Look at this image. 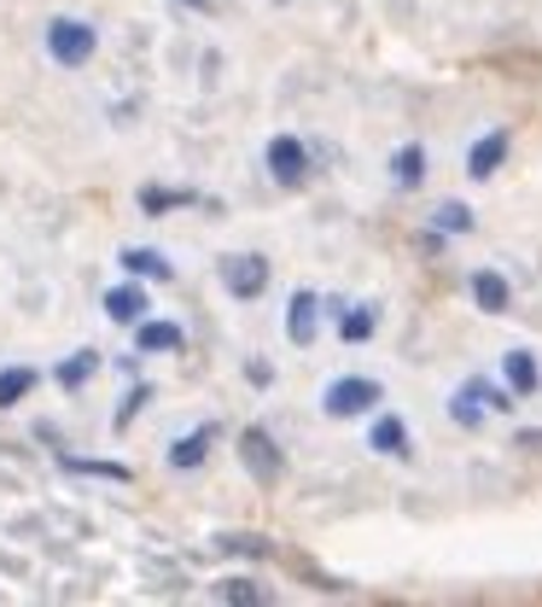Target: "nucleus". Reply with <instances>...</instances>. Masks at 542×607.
Returning <instances> with one entry per match:
<instances>
[{"label": "nucleus", "mask_w": 542, "mask_h": 607, "mask_svg": "<svg viewBox=\"0 0 542 607\" xmlns=\"http://www.w3.org/2000/svg\"><path fill=\"white\" fill-rule=\"evenodd\" d=\"M437 228H449V234H461V228H472V216H467V205H437Z\"/></svg>", "instance_id": "nucleus-22"}, {"label": "nucleus", "mask_w": 542, "mask_h": 607, "mask_svg": "<svg viewBox=\"0 0 542 607\" xmlns=\"http://www.w3.org/2000/svg\"><path fill=\"white\" fill-rule=\"evenodd\" d=\"M380 380H362V374H350V380H332V386L321 392V409L332 420H350V415H368L373 403H380Z\"/></svg>", "instance_id": "nucleus-3"}, {"label": "nucleus", "mask_w": 542, "mask_h": 607, "mask_svg": "<svg viewBox=\"0 0 542 607\" xmlns=\"http://www.w3.org/2000/svg\"><path fill=\"white\" fill-rule=\"evenodd\" d=\"M449 415L461 420V427H478V420H485V415H478V403H472V392H461V397H455V403H449Z\"/></svg>", "instance_id": "nucleus-24"}, {"label": "nucleus", "mask_w": 542, "mask_h": 607, "mask_svg": "<svg viewBox=\"0 0 542 607\" xmlns=\"http://www.w3.org/2000/svg\"><path fill=\"white\" fill-rule=\"evenodd\" d=\"M508 147H513V135H508V129H490V135H485V140H478V147L467 152V175H472V181H490L496 170H502Z\"/></svg>", "instance_id": "nucleus-6"}, {"label": "nucleus", "mask_w": 542, "mask_h": 607, "mask_svg": "<svg viewBox=\"0 0 542 607\" xmlns=\"http://www.w3.org/2000/svg\"><path fill=\"white\" fill-rule=\"evenodd\" d=\"M472 298H478V310H485V316H502L508 303H513L508 280L496 275V269H478V275H472Z\"/></svg>", "instance_id": "nucleus-9"}, {"label": "nucleus", "mask_w": 542, "mask_h": 607, "mask_svg": "<svg viewBox=\"0 0 542 607\" xmlns=\"http://www.w3.org/2000/svg\"><path fill=\"white\" fill-rule=\"evenodd\" d=\"M216 596H222V601H252V607H257V601H268L252 578H227V584H216Z\"/></svg>", "instance_id": "nucleus-21"}, {"label": "nucleus", "mask_w": 542, "mask_h": 607, "mask_svg": "<svg viewBox=\"0 0 542 607\" xmlns=\"http://www.w3.org/2000/svg\"><path fill=\"white\" fill-rule=\"evenodd\" d=\"M268 175H275L280 188H304V181H309V152H304V140H291V135H275V140H268Z\"/></svg>", "instance_id": "nucleus-5"}, {"label": "nucleus", "mask_w": 542, "mask_h": 607, "mask_svg": "<svg viewBox=\"0 0 542 607\" xmlns=\"http://www.w3.org/2000/svg\"><path fill=\"white\" fill-rule=\"evenodd\" d=\"M373 328H380V316H373L368 303H357V310H350V316L339 321V333L350 339V345H362V339H373Z\"/></svg>", "instance_id": "nucleus-19"}, {"label": "nucleus", "mask_w": 542, "mask_h": 607, "mask_svg": "<svg viewBox=\"0 0 542 607\" xmlns=\"http://www.w3.org/2000/svg\"><path fill=\"white\" fill-rule=\"evenodd\" d=\"M94 374H99V356H94V351H76L65 369H59V386H65V392H82Z\"/></svg>", "instance_id": "nucleus-17"}, {"label": "nucleus", "mask_w": 542, "mask_h": 607, "mask_svg": "<svg viewBox=\"0 0 542 607\" xmlns=\"http://www.w3.org/2000/svg\"><path fill=\"white\" fill-rule=\"evenodd\" d=\"M519 444H531V450H542V433H519Z\"/></svg>", "instance_id": "nucleus-25"}, {"label": "nucleus", "mask_w": 542, "mask_h": 607, "mask_svg": "<svg viewBox=\"0 0 542 607\" xmlns=\"http://www.w3.org/2000/svg\"><path fill=\"white\" fill-rule=\"evenodd\" d=\"M94 47H99V35H94V24H82V18H53L47 24V58L53 65L76 71V65L94 58Z\"/></svg>", "instance_id": "nucleus-2"}, {"label": "nucleus", "mask_w": 542, "mask_h": 607, "mask_svg": "<svg viewBox=\"0 0 542 607\" xmlns=\"http://www.w3.org/2000/svg\"><path fill=\"white\" fill-rule=\"evenodd\" d=\"M187 7H204V0H187Z\"/></svg>", "instance_id": "nucleus-26"}, {"label": "nucleus", "mask_w": 542, "mask_h": 607, "mask_svg": "<svg viewBox=\"0 0 542 607\" xmlns=\"http://www.w3.org/2000/svg\"><path fill=\"white\" fill-rule=\"evenodd\" d=\"M146 310H152V298H146V287H135V280H129V287H111V292H106V316L123 321V328H140Z\"/></svg>", "instance_id": "nucleus-7"}, {"label": "nucleus", "mask_w": 542, "mask_h": 607, "mask_svg": "<svg viewBox=\"0 0 542 607\" xmlns=\"http://www.w3.org/2000/svg\"><path fill=\"white\" fill-rule=\"evenodd\" d=\"M135 345H140V351H181L187 333L176 328V321H140V328H135Z\"/></svg>", "instance_id": "nucleus-10"}, {"label": "nucleus", "mask_w": 542, "mask_h": 607, "mask_svg": "<svg viewBox=\"0 0 542 607\" xmlns=\"http://www.w3.org/2000/svg\"><path fill=\"white\" fill-rule=\"evenodd\" d=\"M35 386H41V374H35V369H0V409L24 403Z\"/></svg>", "instance_id": "nucleus-14"}, {"label": "nucleus", "mask_w": 542, "mask_h": 607, "mask_svg": "<svg viewBox=\"0 0 542 607\" xmlns=\"http://www.w3.org/2000/svg\"><path fill=\"white\" fill-rule=\"evenodd\" d=\"M146 397H152V386H135V392H129V403H123V409H117V433H123V427H129V420L146 409Z\"/></svg>", "instance_id": "nucleus-23"}, {"label": "nucleus", "mask_w": 542, "mask_h": 607, "mask_svg": "<svg viewBox=\"0 0 542 607\" xmlns=\"http://www.w3.org/2000/svg\"><path fill=\"white\" fill-rule=\"evenodd\" d=\"M234 450H240L245 473H252V479L263 484V491H275V484L286 479V456H280V444L268 438V427H245V433H240V444H234Z\"/></svg>", "instance_id": "nucleus-1"}, {"label": "nucleus", "mask_w": 542, "mask_h": 607, "mask_svg": "<svg viewBox=\"0 0 542 607\" xmlns=\"http://www.w3.org/2000/svg\"><path fill=\"white\" fill-rule=\"evenodd\" d=\"M211 438H216V427H199L193 438L170 444V468H199V461H204V450H211Z\"/></svg>", "instance_id": "nucleus-16"}, {"label": "nucleus", "mask_w": 542, "mask_h": 607, "mask_svg": "<svg viewBox=\"0 0 542 607\" xmlns=\"http://www.w3.org/2000/svg\"><path fill=\"white\" fill-rule=\"evenodd\" d=\"M123 269H129V275H146V280H170V275H176L152 246H129V252H123Z\"/></svg>", "instance_id": "nucleus-15"}, {"label": "nucleus", "mask_w": 542, "mask_h": 607, "mask_svg": "<svg viewBox=\"0 0 542 607\" xmlns=\"http://www.w3.org/2000/svg\"><path fill=\"white\" fill-rule=\"evenodd\" d=\"M222 287L234 292L240 303L263 298V287H268V257H263V252H234V257H222Z\"/></svg>", "instance_id": "nucleus-4"}, {"label": "nucleus", "mask_w": 542, "mask_h": 607, "mask_svg": "<svg viewBox=\"0 0 542 607\" xmlns=\"http://www.w3.org/2000/svg\"><path fill=\"white\" fill-rule=\"evenodd\" d=\"M71 473H94V479H135L129 468H117V461H88V456H65Z\"/></svg>", "instance_id": "nucleus-20"}, {"label": "nucleus", "mask_w": 542, "mask_h": 607, "mask_svg": "<svg viewBox=\"0 0 542 607\" xmlns=\"http://www.w3.org/2000/svg\"><path fill=\"white\" fill-rule=\"evenodd\" d=\"M508 386H513V397H536V386H542V374H536V356L531 351H508Z\"/></svg>", "instance_id": "nucleus-11"}, {"label": "nucleus", "mask_w": 542, "mask_h": 607, "mask_svg": "<svg viewBox=\"0 0 542 607\" xmlns=\"http://www.w3.org/2000/svg\"><path fill=\"white\" fill-rule=\"evenodd\" d=\"M199 193H187V188H140V211L146 216H170L181 205H193Z\"/></svg>", "instance_id": "nucleus-13"}, {"label": "nucleus", "mask_w": 542, "mask_h": 607, "mask_svg": "<svg viewBox=\"0 0 542 607\" xmlns=\"http://www.w3.org/2000/svg\"><path fill=\"white\" fill-rule=\"evenodd\" d=\"M316 310H321L316 292H291V310H286V339L291 345H316Z\"/></svg>", "instance_id": "nucleus-8"}, {"label": "nucleus", "mask_w": 542, "mask_h": 607, "mask_svg": "<svg viewBox=\"0 0 542 607\" xmlns=\"http://www.w3.org/2000/svg\"><path fill=\"white\" fill-rule=\"evenodd\" d=\"M391 175H397V188H421L426 181V147H403L397 164H391Z\"/></svg>", "instance_id": "nucleus-18"}, {"label": "nucleus", "mask_w": 542, "mask_h": 607, "mask_svg": "<svg viewBox=\"0 0 542 607\" xmlns=\"http://www.w3.org/2000/svg\"><path fill=\"white\" fill-rule=\"evenodd\" d=\"M368 444L380 456H408V427L397 415H385V420H373V433H368Z\"/></svg>", "instance_id": "nucleus-12"}]
</instances>
